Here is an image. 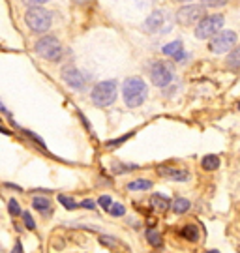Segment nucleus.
I'll use <instances>...</instances> for the list:
<instances>
[{
  "instance_id": "obj_35",
  "label": "nucleus",
  "mask_w": 240,
  "mask_h": 253,
  "mask_svg": "<svg viewBox=\"0 0 240 253\" xmlns=\"http://www.w3.org/2000/svg\"><path fill=\"white\" fill-rule=\"evenodd\" d=\"M208 253H220V252H218V250H210Z\"/></svg>"
},
{
  "instance_id": "obj_17",
  "label": "nucleus",
  "mask_w": 240,
  "mask_h": 253,
  "mask_svg": "<svg viewBox=\"0 0 240 253\" xmlns=\"http://www.w3.org/2000/svg\"><path fill=\"white\" fill-rule=\"evenodd\" d=\"M201 167H203L205 171H216V169L220 167V158H218L216 154H208V156H205V158L201 160Z\"/></svg>"
},
{
  "instance_id": "obj_10",
  "label": "nucleus",
  "mask_w": 240,
  "mask_h": 253,
  "mask_svg": "<svg viewBox=\"0 0 240 253\" xmlns=\"http://www.w3.org/2000/svg\"><path fill=\"white\" fill-rule=\"evenodd\" d=\"M158 174L161 178L175 182H186L190 180V172L186 169H178V167H171V165H160L158 167Z\"/></svg>"
},
{
  "instance_id": "obj_25",
  "label": "nucleus",
  "mask_w": 240,
  "mask_h": 253,
  "mask_svg": "<svg viewBox=\"0 0 240 253\" xmlns=\"http://www.w3.org/2000/svg\"><path fill=\"white\" fill-rule=\"evenodd\" d=\"M21 216H23V223H25V227H27V229H30V231H34L36 221H34V217L30 216V212H23Z\"/></svg>"
},
{
  "instance_id": "obj_34",
  "label": "nucleus",
  "mask_w": 240,
  "mask_h": 253,
  "mask_svg": "<svg viewBox=\"0 0 240 253\" xmlns=\"http://www.w3.org/2000/svg\"><path fill=\"white\" fill-rule=\"evenodd\" d=\"M178 4H190V2H193V0H177Z\"/></svg>"
},
{
  "instance_id": "obj_8",
  "label": "nucleus",
  "mask_w": 240,
  "mask_h": 253,
  "mask_svg": "<svg viewBox=\"0 0 240 253\" xmlns=\"http://www.w3.org/2000/svg\"><path fill=\"white\" fill-rule=\"evenodd\" d=\"M206 15V8L203 4H184L177 9V23L182 27H195L197 23Z\"/></svg>"
},
{
  "instance_id": "obj_2",
  "label": "nucleus",
  "mask_w": 240,
  "mask_h": 253,
  "mask_svg": "<svg viewBox=\"0 0 240 253\" xmlns=\"http://www.w3.org/2000/svg\"><path fill=\"white\" fill-rule=\"evenodd\" d=\"M25 25L34 34H47L53 27V13L44 6H28L25 11Z\"/></svg>"
},
{
  "instance_id": "obj_24",
  "label": "nucleus",
  "mask_w": 240,
  "mask_h": 253,
  "mask_svg": "<svg viewBox=\"0 0 240 253\" xmlns=\"http://www.w3.org/2000/svg\"><path fill=\"white\" fill-rule=\"evenodd\" d=\"M227 2H229V0H201V4H203L205 8H223Z\"/></svg>"
},
{
  "instance_id": "obj_16",
  "label": "nucleus",
  "mask_w": 240,
  "mask_h": 253,
  "mask_svg": "<svg viewBox=\"0 0 240 253\" xmlns=\"http://www.w3.org/2000/svg\"><path fill=\"white\" fill-rule=\"evenodd\" d=\"M171 208H173L175 214H186L188 210L192 208V203L184 199V197H177L175 201H171Z\"/></svg>"
},
{
  "instance_id": "obj_11",
  "label": "nucleus",
  "mask_w": 240,
  "mask_h": 253,
  "mask_svg": "<svg viewBox=\"0 0 240 253\" xmlns=\"http://www.w3.org/2000/svg\"><path fill=\"white\" fill-rule=\"evenodd\" d=\"M163 11L161 9H154L148 17L144 19V23H143V28L146 30V32H150V34H154V32H158L161 27H163Z\"/></svg>"
},
{
  "instance_id": "obj_12",
  "label": "nucleus",
  "mask_w": 240,
  "mask_h": 253,
  "mask_svg": "<svg viewBox=\"0 0 240 253\" xmlns=\"http://www.w3.org/2000/svg\"><path fill=\"white\" fill-rule=\"evenodd\" d=\"M225 68H227L229 72H235V73L240 72V43H237V45L227 53V56H225Z\"/></svg>"
},
{
  "instance_id": "obj_36",
  "label": "nucleus",
  "mask_w": 240,
  "mask_h": 253,
  "mask_svg": "<svg viewBox=\"0 0 240 253\" xmlns=\"http://www.w3.org/2000/svg\"><path fill=\"white\" fill-rule=\"evenodd\" d=\"M239 111H240V103H239Z\"/></svg>"
},
{
  "instance_id": "obj_1",
  "label": "nucleus",
  "mask_w": 240,
  "mask_h": 253,
  "mask_svg": "<svg viewBox=\"0 0 240 253\" xmlns=\"http://www.w3.org/2000/svg\"><path fill=\"white\" fill-rule=\"evenodd\" d=\"M148 98V84L144 83L143 77L132 75L126 77L122 83V100L128 107H141Z\"/></svg>"
},
{
  "instance_id": "obj_20",
  "label": "nucleus",
  "mask_w": 240,
  "mask_h": 253,
  "mask_svg": "<svg viewBox=\"0 0 240 253\" xmlns=\"http://www.w3.org/2000/svg\"><path fill=\"white\" fill-rule=\"evenodd\" d=\"M146 240H148V242H150V246H154V248H160V246L163 244L161 235L156 231V229H148V231H146Z\"/></svg>"
},
{
  "instance_id": "obj_9",
  "label": "nucleus",
  "mask_w": 240,
  "mask_h": 253,
  "mask_svg": "<svg viewBox=\"0 0 240 253\" xmlns=\"http://www.w3.org/2000/svg\"><path fill=\"white\" fill-rule=\"evenodd\" d=\"M60 77H62V81L70 86L71 90L81 92L87 88V75L81 72L79 68H75L73 64L64 66L62 72H60Z\"/></svg>"
},
{
  "instance_id": "obj_31",
  "label": "nucleus",
  "mask_w": 240,
  "mask_h": 253,
  "mask_svg": "<svg viewBox=\"0 0 240 253\" xmlns=\"http://www.w3.org/2000/svg\"><path fill=\"white\" fill-rule=\"evenodd\" d=\"M73 4H77V6H85V4H90L92 0H71Z\"/></svg>"
},
{
  "instance_id": "obj_27",
  "label": "nucleus",
  "mask_w": 240,
  "mask_h": 253,
  "mask_svg": "<svg viewBox=\"0 0 240 253\" xmlns=\"http://www.w3.org/2000/svg\"><path fill=\"white\" fill-rule=\"evenodd\" d=\"M113 169H115V172H126V171H130V169H135V165H118V162L113 163Z\"/></svg>"
},
{
  "instance_id": "obj_7",
  "label": "nucleus",
  "mask_w": 240,
  "mask_h": 253,
  "mask_svg": "<svg viewBox=\"0 0 240 253\" xmlns=\"http://www.w3.org/2000/svg\"><path fill=\"white\" fill-rule=\"evenodd\" d=\"M148 75H150V83L158 88H165L169 86V83L175 77V70L169 62L165 60H154L148 66Z\"/></svg>"
},
{
  "instance_id": "obj_21",
  "label": "nucleus",
  "mask_w": 240,
  "mask_h": 253,
  "mask_svg": "<svg viewBox=\"0 0 240 253\" xmlns=\"http://www.w3.org/2000/svg\"><path fill=\"white\" fill-rule=\"evenodd\" d=\"M58 203H60L66 210H75V208L79 207V205L75 203V199H71L70 195H58Z\"/></svg>"
},
{
  "instance_id": "obj_30",
  "label": "nucleus",
  "mask_w": 240,
  "mask_h": 253,
  "mask_svg": "<svg viewBox=\"0 0 240 253\" xmlns=\"http://www.w3.org/2000/svg\"><path fill=\"white\" fill-rule=\"evenodd\" d=\"M79 207L87 208V210H94V208H96V203H94L92 199H85V201H83V203L79 205Z\"/></svg>"
},
{
  "instance_id": "obj_19",
  "label": "nucleus",
  "mask_w": 240,
  "mask_h": 253,
  "mask_svg": "<svg viewBox=\"0 0 240 253\" xmlns=\"http://www.w3.org/2000/svg\"><path fill=\"white\" fill-rule=\"evenodd\" d=\"M180 235L184 236L186 240H190V242H197V240H199V229H197L193 223H190V225L182 227Z\"/></svg>"
},
{
  "instance_id": "obj_23",
  "label": "nucleus",
  "mask_w": 240,
  "mask_h": 253,
  "mask_svg": "<svg viewBox=\"0 0 240 253\" xmlns=\"http://www.w3.org/2000/svg\"><path fill=\"white\" fill-rule=\"evenodd\" d=\"M8 210H9V214L13 217H17L23 214V210H21V205H19V201L15 199H9L8 201Z\"/></svg>"
},
{
  "instance_id": "obj_14",
  "label": "nucleus",
  "mask_w": 240,
  "mask_h": 253,
  "mask_svg": "<svg viewBox=\"0 0 240 253\" xmlns=\"http://www.w3.org/2000/svg\"><path fill=\"white\" fill-rule=\"evenodd\" d=\"M32 207L40 214H44V216H51V212H53V205H51V201L47 199V197H34L32 199Z\"/></svg>"
},
{
  "instance_id": "obj_6",
  "label": "nucleus",
  "mask_w": 240,
  "mask_h": 253,
  "mask_svg": "<svg viewBox=\"0 0 240 253\" xmlns=\"http://www.w3.org/2000/svg\"><path fill=\"white\" fill-rule=\"evenodd\" d=\"M239 43V36H237V32H233V30H220L218 34H214L210 40H208V51L214 54H227L231 51L233 47Z\"/></svg>"
},
{
  "instance_id": "obj_26",
  "label": "nucleus",
  "mask_w": 240,
  "mask_h": 253,
  "mask_svg": "<svg viewBox=\"0 0 240 253\" xmlns=\"http://www.w3.org/2000/svg\"><path fill=\"white\" fill-rule=\"evenodd\" d=\"M98 205L103 208V210H109V208H111V205H113V201H111V197H109V195H101V197L98 199Z\"/></svg>"
},
{
  "instance_id": "obj_28",
  "label": "nucleus",
  "mask_w": 240,
  "mask_h": 253,
  "mask_svg": "<svg viewBox=\"0 0 240 253\" xmlns=\"http://www.w3.org/2000/svg\"><path fill=\"white\" fill-rule=\"evenodd\" d=\"M132 137V133H128V135H124V137H120V139H115V141H109L107 143V146H118V145H122L124 141H128Z\"/></svg>"
},
{
  "instance_id": "obj_4",
  "label": "nucleus",
  "mask_w": 240,
  "mask_h": 253,
  "mask_svg": "<svg viewBox=\"0 0 240 253\" xmlns=\"http://www.w3.org/2000/svg\"><path fill=\"white\" fill-rule=\"evenodd\" d=\"M118 96V83L115 79H107V81H99L94 84V88L90 92V100L96 107H111L116 101Z\"/></svg>"
},
{
  "instance_id": "obj_29",
  "label": "nucleus",
  "mask_w": 240,
  "mask_h": 253,
  "mask_svg": "<svg viewBox=\"0 0 240 253\" xmlns=\"http://www.w3.org/2000/svg\"><path fill=\"white\" fill-rule=\"evenodd\" d=\"M25 4L28 6H44V4H47V2H51V0H23Z\"/></svg>"
},
{
  "instance_id": "obj_22",
  "label": "nucleus",
  "mask_w": 240,
  "mask_h": 253,
  "mask_svg": "<svg viewBox=\"0 0 240 253\" xmlns=\"http://www.w3.org/2000/svg\"><path fill=\"white\" fill-rule=\"evenodd\" d=\"M111 216H116V217H120V216H124L126 214V207L124 205H120V203H113L111 205V208L107 210Z\"/></svg>"
},
{
  "instance_id": "obj_5",
  "label": "nucleus",
  "mask_w": 240,
  "mask_h": 253,
  "mask_svg": "<svg viewBox=\"0 0 240 253\" xmlns=\"http://www.w3.org/2000/svg\"><path fill=\"white\" fill-rule=\"evenodd\" d=\"M225 25V17L222 13H206L205 17L201 19L193 28V34L197 40H210L214 34H218Z\"/></svg>"
},
{
  "instance_id": "obj_15",
  "label": "nucleus",
  "mask_w": 240,
  "mask_h": 253,
  "mask_svg": "<svg viewBox=\"0 0 240 253\" xmlns=\"http://www.w3.org/2000/svg\"><path fill=\"white\" fill-rule=\"evenodd\" d=\"M180 51H184L182 40H173V42H169V43H165V45L161 47V53L165 54V56H169V58H175Z\"/></svg>"
},
{
  "instance_id": "obj_18",
  "label": "nucleus",
  "mask_w": 240,
  "mask_h": 253,
  "mask_svg": "<svg viewBox=\"0 0 240 253\" xmlns=\"http://www.w3.org/2000/svg\"><path fill=\"white\" fill-rule=\"evenodd\" d=\"M130 191H146L152 188L150 180H144V178H137V180H132L128 186H126Z\"/></svg>"
},
{
  "instance_id": "obj_13",
  "label": "nucleus",
  "mask_w": 240,
  "mask_h": 253,
  "mask_svg": "<svg viewBox=\"0 0 240 253\" xmlns=\"http://www.w3.org/2000/svg\"><path fill=\"white\" fill-rule=\"evenodd\" d=\"M150 207L154 208V210L165 212V210L171 208V199L165 197V195H161V193H154V195H150Z\"/></svg>"
},
{
  "instance_id": "obj_32",
  "label": "nucleus",
  "mask_w": 240,
  "mask_h": 253,
  "mask_svg": "<svg viewBox=\"0 0 240 253\" xmlns=\"http://www.w3.org/2000/svg\"><path fill=\"white\" fill-rule=\"evenodd\" d=\"M11 253H23V250H21V244H19V242L15 244V250H13Z\"/></svg>"
},
{
  "instance_id": "obj_3",
  "label": "nucleus",
  "mask_w": 240,
  "mask_h": 253,
  "mask_svg": "<svg viewBox=\"0 0 240 253\" xmlns=\"http://www.w3.org/2000/svg\"><path fill=\"white\" fill-rule=\"evenodd\" d=\"M34 53L38 54L40 58L47 60V62H60L64 56V47L56 36L44 34L42 38L36 40Z\"/></svg>"
},
{
  "instance_id": "obj_33",
  "label": "nucleus",
  "mask_w": 240,
  "mask_h": 253,
  "mask_svg": "<svg viewBox=\"0 0 240 253\" xmlns=\"http://www.w3.org/2000/svg\"><path fill=\"white\" fill-rule=\"evenodd\" d=\"M0 131H2V133H6V135H9V129H6V127L2 126V122H0Z\"/></svg>"
}]
</instances>
